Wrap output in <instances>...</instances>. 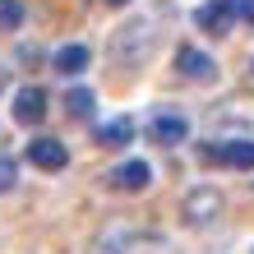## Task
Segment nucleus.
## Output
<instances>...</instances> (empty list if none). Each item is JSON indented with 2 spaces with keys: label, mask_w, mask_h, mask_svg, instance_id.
<instances>
[{
  "label": "nucleus",
  "mask_w": 254,
  "mask_h": 254,
  "mask_svg": "<svg viewBox=\"0 0 254 254\" xmlns=\"http://www.w3.org/2000/svg\"><path fill=\"white\" fill-rule=\"evenodd\" d=\"M129 139H134V121H129V116H116V121H107V125L97 129V143L102 148H125Z\"/></svg>",
  "instance_id": "11"
},
{
  "label": "nucleus",
  "mask_w": 254,
  "mask_h": 254,
  "mask_svg": "<svg viewBox=\"0 0 254 254\" xmlns=\"http://www.w3.org/2000/svg\"><path fill=\"white\" fill-rule=\"evenodd\" d=\"M231 9H236L241 23H254V0H231Z\"/></svg>",
  "instance_id": "16"
},
{
  "label": "nucleus",
  "mask_w": 254,
  "mask_h": 254,
  "mask_svg": "<svg viewBox=\"0 0 254 254\" xmlns=\"http://www.w3.org/2000/svg\"><path fill=\"white\" fill-rule=\"evenodd\" d=\"M148 47H153V23L148 19H134V23H125L121 33L111 37V56L121 65H139L148 56Z\"/></svg>",
  "instance_id": "2"
},
{
  "label": "nucleus",
  "mask_w": 254,
  "mask_h": 254,
  "mask_svg": "<svg viewBox=\"0 0 254 254\" xmlns=\"http://www.w3.org/2000/svg\"><path fill=\"white\" fill-rule=\"evenodd\" d=\"M203 162H222V167L236 171H254V143L250 139H227V143H203L199 148Z\"/></svg>",
  "instance_id": "3"
},
{
  "label": "nucleus",
  "mask_w": 254,
  "mask_h": 254,
  "mask_svg": "<svg viewBox=\"0 0 254 254\" xmlns=\"http://www.w3.org/2000/svg\"><path fill=\"white\" fill-rule=\"evenodd\" d=\"M9 111H14V121H19V125H37L42 116H47V93H42V88H19Z\"/></svg>",
  "instance_id": "8"
},
{
  "label": "nucleus",
  "mask_w": 254,
  "mask_h": 254,
  "mask_svg": "<svg viewBox=\"0 0 254 254\" xmlns=\"http://www.w3.org/2000/svg\"><path fill=\"white\" fill-rule=\"evenodd\" d=\"M65 111L74 116V121H88V116L97 111V97H93V88H69V93H65Z\"/></svg>",
  "instance_id": "12"
},
{
  "label": "nucleus",
  "mask_w": 254,
  "mask_h": 254,
  "mask_svg": "<svg viewBox=\"0 0 254 254\" xmlns=\"http://www.w3.org/2000/svg\"><path fill=\"white\" fill-rule=\"evenodd\" d=\"M88 61H93V56H88L83 42H69V47H61V51L51 56V69H61V74H83Z\"/></svg>",
  "instance_id": "10"
},
{
  "label": "nucleus",
  "mask_w": 254,
  "mask_h": 254,
  "mask_svg": "<svg viewBox=\"0 0 254 254\" xmlns=\"http://www.w3.org/2000/svg\"><path fill=\"white\" fill-rule=\"evenodd\" d=\"M194 23H199L208 37H227L231 23H236V9H231V0H203V5L194 9Z\"/></svg>",
  "instance_id": "5"
},
{
  "label": "nucleus",
  "mask_w": 254,
  "mask_h": 254,
  "mask_svg": "<svg viewBox=\"0 0 254 254\" xmlns=\"http://www.w3.org/2000/svg\"><path fill=\"white\" fill-rule=\"evenodd\" d=\"M23 23V0H0V33Z\"/></svg>",
  "instance_id": "13"
},
{
  "label": "nucleus",
  "mask_w": 254,
  "mask_h": 254,
  "mask_svg": "<svg viewBox=\"0 0 254 254\" xmlns=\"http://www.w3.org/2000/svg\"><path fill=\"white\" fill-rule=\"evenodd\" d=\"M28 162L33 167H42V171H61V167H69V153H65V143L61 139H28Z\"/></svg>",
  "instance_id": "7"
},
{
  "label": "nucleus",
  "mask_w": 254,
  "mask_h": 254,
  "mask_svg": "<svg viewBox=\"0 0 254 254\" xmlns=\"http://www.w3.org/2000/svg\"><path fill=\"white\" fill-rule=\"evenodd\" d=\"M153 139L162 148L181 143V139H190V121H185V116H153Z\"/></svg>",
  "instance_id": "9"
},
{
  "label": "nucleus",
  "mask_w": 254,
  "mask_h": 254,
  "mask_svg": "<svg viewBox=\"0 0 254 254\" xmlns=\"http://www.w3.org/2000/svg\"><path fill=\"white\" fill-rule=\"evenodd\" d=\"M14 181H19V167H14V157H0V194H9Z\"/></svg>",
  "instance_id": "14"
},
{
  "label": "nucleus",
  "mask_w": 254,
  "mask_h": 254,
  "mask_svg": "<svg viewBox=\"0 0 254 254\" xmlns=\"http://www.w3.org/2000/svg\"><path fill=\"white\" fill-rule=\"evenodd\" d=\"M176 69H181L185 79H194V83H213L217 79V61L208 51H199V47H181L176 51Z\"/></svg>",
  "instance_id": "6"
},
{
  "label": "nucleus",
  "mask_w": 254,
  "mask_h": 254,
  "mask_svg": "<svg viewBox=\"0 0 254 254\" xmlns=\"http://www.w3.org/2000/svg\"><path fill=\"white\" fill-rule=\"evenodd\" d=\"M88 254H125V250H121V231H111V236H102V241H97L93 250H88Z\"/></svg>",
  "instance_id": "15"
},
{
  "label": "nucleus",
  "mask_w": 254,
  "mask_h": 254,
  "mask_svg": "<svg viewBox=\"0 0 254 254\" xmlns=\"http://www.w3.org/2000/svg\"><path fill=\"white\" fill-rule=\"evenodd\" d=\"M250 254H254V250H250Z\"/></svg>",
  "instance_id": "18"
},
{
  "label": "nucleus",
  "mask_w": 254,
  "mask_h": 254,
  "mask_svg": "<svg viewBox=\"0 0 254 254\" xmlns=\"http://www.w3.org/2000/svg\"><path fill=\"white\" fill-rule=\"evenodd\" d=\"M222 208H227L222 190L217 185H199V190H190L181 199V222H185V227H208V222L222 217Z\"/></svg>",
  "instance_id": "1"
},
{
  "label": "nucleus",
  "mask_w": 254,
  "mask_h": 254,
  "mask_svg": "<svg viewBox=\"0 0 254 254\" xmlns=\"http://www.w3.org/2000/svg\"><path fill=\"white\" fill-rule=\"evenodd\" d=\"M107 185L121 190V194H139V190L153 185V167H148L143 157H129V162H121V167L107 171Z\"/></svg>",
  "instance_id": "4"
},
{
  "label": "nucleus",
  "mask_w": 254,
  "mask_h": 254,
  "mask_svg": "<svg viewBox=\"0 0 254 254\" xmlns=\"http://www.w3.org/2000/svg\"><path fill=\"white\" fill-rule=\"evenodd\" d=\"M107 5H129V0H107Z\"/></svg>",
  "instance_id": "17"
}]
</instances>
